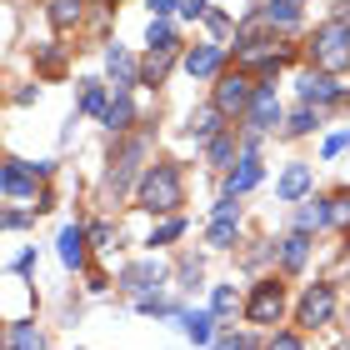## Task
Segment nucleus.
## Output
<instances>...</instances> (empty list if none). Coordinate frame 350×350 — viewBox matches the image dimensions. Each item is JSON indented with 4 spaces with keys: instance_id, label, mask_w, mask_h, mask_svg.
Wrapping results in <instances>:
<instances>
[{
    "instance_id": "obj_1",
    "label": "nucleus",
    "mask_w": 350,
    "mask_h": 350,
    "mask_svg": "<svg viewBox=\"0 0 350 350\" xmlns=\"http://www.w3.org/2000/svg\"><path fill=\"white\" fill-rule=\"evenodd\" d=\"M140 205L146 211H175L180 205V170L175 165H150L140 180Z\"/></svg>"
},
{
    "instance_id": "obj_2",
    "label": "nucleus",
    "mask_w": 350,
    "mask_h": 350,
    "mask_svg": "<svg viewBox=\"0 0 350 350\" xmlns=\"http://www.w3.org/2000/svg\"><path fill=\"white\" fill-rule=\"evenodd\" d=\"M315 60H321L325 70H345L350 66V30H345V21H330L321 36H315Z\"/></svg>"
},
{
    "instance_id": "obj_3",
    "label": "nucleus",
    "mask_w": 350,
    "mask_h": 350,
    "mask_svg": "<svg viewBox=\"0 0 350 350\" xmlns=\"http://www.w3.org/2000/svg\"><path fill=\"white\" fill-rule=\"evenodd\" d=\"M250 100H256V90H250L245 75H226L215 85V110H250Z\"/></svg>"
},
{
    "instance_id": "obj_4",
    "label": "nucleus",
    "mask_w": 350,
    "mask_h": 350,
    "mask_svg": "<svg viewBox=\"0 0 350 350\" xmlns=\"http://www.w3.org/2000/svg\"><path fill=\"white\" fill-rule=\"evenodd\" d=\"M245 315L256 325H270L280 315V285L275 280H265V285H256V295H250V306H245Z\"/></svg>"
},
{
    "instance_id": "obj_5",
    "label": "nucleus",
    "mask_w": 350,
    "mask_h": 350,
    "mask_svg": "<svg viewBox=\"0 0 350 350\" xmlns=\"http://www.w3.org/2000/svg\"><path fill=\"white\" fill-rule=\"evenodd\" d=\"M330 310H336V295H330V285H315V291L300 300V321H306V325H325Z\"/></svg>"
},
{
    "instance_id": "obj_6",
    "label": "nucleus",
    "mask_w": 350,
    "mask_h": 350,
    "mask_svg": "<svg viewBox=\"0 0 350 350\" xmlns=\"http://www.w3.org/2000/svg\"><path fill=\"white\" fill-rule=\"evenodd\" d=\"M275 120H280V100H275V90H256V100H250V131H270Z\"/></svg>"
},
{
    "instance_id": "obj_7",
    "label": "nucleus",
    "mask_w": 350,
    "mask_h": 350,
    "mask_svg": "<svg viewBox=\"0 0 350 350\" xmlns=\"http://www.w3.org/2000/svg\"><path fill=\"white\" fill-rule=\"evenodd\" d=\"M155 280H161V265H155V260H140V265H131V270L120 275L125 291H150Z\"/></svg>"
},
{
    "instance_id": "obj_8",
    "label": "nucleus",
    "mask_w": 350,
    "mask_h": 350,
    "mask_svg": "<svg viewBox=\"0 0 350 350\" xmlns=\"http://www.w3.org/2000/svg\"><path fill=\"white\" fill-rule=\"evenodd\" d=\"M185 70L190 75H215L220 70V45H200V51L185 55Z\"/></svg>"
},
{
    "instance_id": "obj_9",
    "label": "nucleus",
    "mask_w": 350,
    "mask_h": 350,
    "mask_svg": "<svg viewBox=\"0 0 350 350\" xmlns=\"http://www.w3.org/2000/svg\"><path fill=\"white\" fill-rule=\"evenodd\" d=\"M306 190H310V170H306V165H291V170L280 175V196H285V200H300Z\"/></svg>"
},
{
    "instance_id": "obj_10",
    "label": "nucleus",
    "mask_w": 350,
    "mask_h": 350,
    "mask_svg": "<svg viewBox=\"0 0 350 350\" xmlns=\"http://www.w3.org/2000/svg\"><path fill=\"white\" fill-rule=\"evenodd\" d=\"M60 260H66L70 270L85 260V235L75 230V226H70V230H60Z\"/></svg>"
},
{
    "instance_id": "obj_11",
    "label": "nucleus",
    "mask_w": 350,
    "mask_h": 350,
    "mask_svg": "<svg viewBox=\"0 0 350 350\" xmlns=\"http://www.w3.org/2000/svg\"><path fill=\"white\" fill-rule=\"evenodd\" d=\"M260 180V161H256V150H245V161H241V170L230 175V196H241V190H250Z\"/></svg>"
},
{
    "instance_id": "obj_12",
    "label": "nucleus",
    "mask_w": 350,
    "mask_h": 350,
    "mask_svg": "<svg viewBox=\"0 0 350 350\" xmlns=\"http://www.w3.org/2000/svg\"><path fill=\"white\" fill-rule=\"evenodd\" d=\"M105 60H110V75H116V85H120V90H125V85H135V60L125 55L120 45H116V51H110Z\"/></svg>"
},
{
    "instance_id": "obj_13",
    "label": "nucleus",
    "mask_w": 350,
    "mask_h": 350,
    "mask_svg": "<svg viewBox=\"0 0 350 350\" xmlns=\"http://www.w3.org/2000/svg\"><path fill=\"white\" fill-rule=\"evenodd\" d=\"M25 190H36V175H30L21 161L5 165V196H25Z\"/></svg>"
},
{
    "instance_id": "obj_14",
    "label": "nucleus",
    "mask_w": 350,
    "mask_h": 350,
    "mask_svg": "<svg viewBox=\"0 0 350 350\" xmlns=\"http://www.w3.org/2000/svg\"><path fill=\"white\" fill-rule=\"evenodd\" d=\"M265 21H270V25H295V21H300V0H270V5H265Z\"/></svg>"
},
{
    "instance_id": "obj_15",
    "label": "nucleus",
    "mask_w": 350,
    "mask_h": 350,
    "mask_svg": "<svg viewBox=\"0 0 350 350\" xmlns=\"http://www.w3.org/2000/svg\"><path fill=\"white\" fill-rule=\"evenodd\" d=\"M306 250H310V241H306V230H295L291 241H285V250H280V260H285V265L295 270V265H306Z\"/></svg>"
},
{
    "instance_id": "obj_16",
    "label": "nucleus",
    "mask_w": 350,
    "mask_h": 350,
    "mask_svg": "<svg viewBox=\"0 0 350 350\" xmlns=\"http://www.w3.org/2000/svg\"><path fill=\"white\" fill-rule=\"evenodd\" d=\"M235 310H241L235 291H230V285H215V295H211V315H220V321H226V315H235Z\"/></svg>"
},
{
    "instance_id": "obj_17",
    "label": "nucleus",
    "mask_w": 350,
    "mask_h": 350,
    "mask_svg": "<svg viewBox=\"0 0 350 350\" xmlns=\"http://www.w3.org/2000/svg\"><path fill=\"white\" fill-rule=\"evenodd\" d=\"M211 325H215V315H185V336L190 340H196V345H205V340H211Z\"/></svg>"
},
{
    "instance_id": "obj_18",
    "label": "nucleus",
    "mask_w": 350,
    "mask_h": 350,
    "mask_svg": "<svg viewBox=\"0 0 350 350\" xmlns=\"http://www.w3.org/2000/svg\"><path fill=\"white\" fill-rule=\"evenodd\" d=\"M300 95H306V100H330L336 85H330L325 75H306V81H300Z\"/></svg>"
},
{
    "instance_id": "obj_19",
    "label": "nucleus",
    "mask_w": 350,
    "mask_h": 350,
    "mask_svg": "<svg viewBox=\"0 0 350 350\" xmlns=\"http://www.w3.org/2000/svg\"><path fill=\"white\" fill-rule=\"evenodd\" d=\"M146 40L155 45V51H170V45H175V30H170V21H150Z\"/></svg>"
},
{
    "instance_id": "obj_20",
    "label": "nucleus",
    "mask_w": 350,
    "mask_h": 350,
    "mask_svg": "<svg viewBox=\"0 0 350 350\" xmlns=\"http://www.w3.org/2000/svg\"><path fill=\"white\" fill-rule=\"evenodd\" d=\"M51 21H55V25L81 21V0H55V5H51Z\"/></svg>"
},
{
    "instance_id": "obj_21",
    "label": "nucleus",
    "mask_w": 350,
    "mask_h": 350,
    "mask_svg": "<svg viewBox=\"0 0 350 350\" xmlns=\"http://www.w3.org/2000/svg\"><path fill=\"white\" fill-rule=\"evenodd\" d=\"M10 350H40V336L30 325H15L10 330Z\"/></svg>"
},
{
    "instance_id": "obj_22",
    "label": "nucleus",
    "mask_w": 350,
    "mask_h": 350,
    "mask_svg": "<svg viewBox=\"0 0 350 350\" xmlns=\"http://www.w3.org/2000/svg\"><path fill=\"white\" fill-rule=\"evenodd\" d=\"M125 120H131V100H125V95H120V100H116V105L105 110V125H110V131H120Z\"/></svg>"
},
{
    "instance_id": "obj_23",
    "label": "nucleus",
    "mask_w": 350,
    "mask_h": 350,
    "mask_svg": "<svg viewBox=\"0 0 350 350\" xmlns=\"http://www.w3.org/2000/svg\"><path fill=\"white\" fill-rule=\"evenodd\" d=\"M165 70H170V55H165V51H155V55L146 60V81H165Z\"/></svg>"
},
{
    "instance_id": "obj_24",
    "label": "nucleus",
    "mask_w": 350,
    "mask_h": 350,
    "mask_svg": "<svg viewBox=\"0 0 350 350\" xmlns=\"http://www.w3.org/2000/svg\"><path fill=\"white\" fill-rule=\"evenodd\" d=\"M235 241V220H215L211 226V245H230Z\"/></svg>"
},
{
    "instance_id": "obj_25",
    "label": "nucleus",
    "mask_w": 350,
    "mask_h": 350,
    "mask_svg": "<svg viewBox=\"0 0 350 350\" xmlns=\"http://www.w3.org/2000/svg\"><path fill=\"white\" fill-rule=\"evenodd\" d=\"M81 105L90 110V116H100V110H105V95H100V85H95V81L85 85V95H81Z\"/></svg>"
},
{
    "instance_id": "obj_26",
    "label": "nucleus",
    "mask_w": 350,
    "mask_h": 350,
    "mask_svg": "<svg viewBox=\"0 0 350 350\" xmlns=\"http://www.w3.org/2000/svg\"><path fill=\"white\" fill-rule=\"evenodd\" d=\"M330 220V211H321V205H306V211H300V230H310V226H325Z\"/></svg>"
},
{
    "instance_id": "obj_27",
    "label": "nucleus",
    "mask_w": 350,
    "mask_h": 350,
    "mask_svg": "<svg viewBox=\"0 0 350 350\" xmlns=\"http://www.w3.org/2000/svg\"><path fill=\"white\" fill-rule=\"evenodd\" d=\"M180 230H185V220H165V226H161V230L150 235V245H165V241H175V235H180Z\"/></svg>"
},
{
    "instance_id": "obj_28",
    "label": "nucleus",
    "mask_w": 350,
    "mask_h": 350,
    "mask_svg": "<svg viewBox=\"0 0 350 350\" xmlns=\"http://www.w3.org/2000/svg\"><path fill=\"white\" fill-rule=\"evenodd\" d=\"M211 161H215V165H226V161H230V135L211 140Z\"/></svg>"
},
{
    "instance_id": "obj_29",
    "label": "nucleus",
    "mask_w": 350,
    "mask_h": 350,
    "mask_svg": "<svg viewBox=\"0 0 350 350\" xmlns=\"http://www.w3.org/2000/svg\"><path fill=\"white\" fill-rule=\"evenodd\" d=\"M215 120H220L215 110H205V116L196 120V135H200V140H205V135H215Z\"/></svg>"
},
{
    "instance_id": "obj_30",
    "label": "nucleus",
    "mask_w": 350,
    "mask_h": 350,
    "mask_svg": "<svg viewBox=\"0 0 350 350\" xmlns=\"http://www.w3.org/2000/svg\"><path fill=\"white\" fill-rule=\"evenodd\" d=\"M180 15H211V10H205V0H180Z\"/></svg>"
},
{
    "instance_id": "obj_31",
    "label": "nucleus",
    "mask_w": 350,
    "mask_h": 350,
    "mask_svg": "<svg viewBox=\"0 0 350 350\" xmlns=\"http://www.w3.org/2000/svg\"><path fill=\"white\" fill-rule=\"evenodd\" d=\"M330 220H336V226H345V220H350V200H336V211H330Z\"/></svg>"
},
{
    "instance_id": "obj_32",
    "label": "nucleus",
    "mask_w": 350,
    "mask_h": 350,
    "mask_svg": "<svg viewBox=\"0 0 350 350\" xmlns=\"http://www.w3.org/2000/svg\"><path fill=\"white\" fill-rule=\"evenodd\" d=\"M270 350H300V340H295V336H275V340H270Z\"/></svg>"
},
{
    "instance_id": "obj_33",
    "label": "nucleus",
    "mask_w": 350,
    "mask_h": 350,
    "mask_svg": "<svg viewBox=\"0 0 350 350\" xmlns=\"http://www.w3.org/2000/svg\"><path fill=\"white\" fill-rule=\"evenodd\" d=\"M215 350H245V340H220Z\"/></svg>"
},
{
    "instance_id": "obj_34",
    "label": "nucleus",
    "mask_w": 350,
    "mask_h": 350,
    "mask_svg": "<svg viewBox=\"0 0 350 350\" xmlns=\"http://www.w3.org/2000/svg\"><path fill=\"white\" fill-rule=\"evenodd\" d=\"M150 5H155V10H170V5H180V0H150Z\"/></svg>"
}]
</instances>
